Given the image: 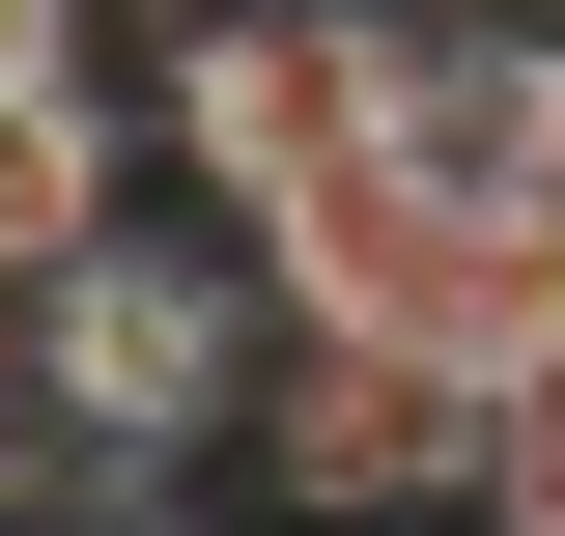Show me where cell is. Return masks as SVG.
<instances>
[{
	"label": "cell",
	"instance_id": "1",
	"mask_svg": "<svg viewBox=\"0 0 565 536\" xmlns=\"http://www.w3.org/2000/svg\"><path fill=\"white\" fill-rule=\"evenodd\" d=\"M255 282L311 339L452 367V396H565V199H424V170H367V199H311Z\"/></svg>",
	"mask_w": 565,
	"mask_h": 536
},
{
	"label": "cell",
	"instance_id": "2",
	"mask_svg": "<svg viewBox=\"0 0 565 536\" xmlns=\"http://www.w3.org/2000/svg\"><path fill=\"white\" fill-rule=\"evenodd\" d=\"M141 85H170V170H199L226 255H282L311 199L396 170V0H255V29H199V57H141Z\"/></svg>",
	"mask_w": 565,
	"mask_h": 536
},
{
	"label": "cell",
	"instance_id": "3",
	"mask_svg": "<svg viewBox=\"0 0 565 536\" xmlns=\"http://www.w3.org/2000/svg\"><path fill=\"white\" fill-rule=\"evenodd\" d=\"M226 480H255L282 536H481L509 480V396H452V367H396V339H255V424H226Z\"/></svg>",
	"mask_w": 565,
	"mask_h": 536
},
{
	"label": "cell",
	"instance_id": "4",
	"mask_svg": "<svg viewBox=\"0 0 565 536\" xmlns=\"http://www.w3.org/2000/svg\"><path fill=\"white\" fill-rule=\"evenodd\" d=\"M255 339H282V282H255V255H199V226H114L85 282H29V396L141 424V452H226V424H255Z\"/></svg>",
	"mask_w": 565,
	"mask_h": 536
},
{
	"label": "cell",
	"instance_id": "5",
	"mask_svg": "<svg viewBox=\"0 0 565 536\" xmlns=\"http://www.w3.org/2000/svg\"><path fill=\"white\" fill-rule=\"evenodd\" d=\"M141 170H170V85H141L114 29H85V57H29V85H0V311H29V282H85V255H114V226H170V199H141Z\"/></svg>",
	"mask_w": 565,
	"mask_h": 536
},
{
	"label": "cell",
	"instance_id": "6",
	"mask_svg": "<svg viewBox=\"0 0 565 536\" xmlns=\"http://www.w3.org/2000/svg\"><path fill=\"white\" fill-rule=\"evenodd\" d=\"M0 536H199V452H141L85 396H0Z\"/></svg>",
	"mask_w": 565,
	"mask_h": 536
},
{
	"label": "cell",
	"instance_id": "7",
	"mask_svg": "<svg viewBox=\"0 0 565 536\" xmlns=\"http://www.w3.org/2000/svg\"><path fill=\"white\" fill-rule=\"evenodd\" d=\"M85 29H114V0H0V85H29V57H85Z\"/></svg>",
	"mask_w": 565,
	"mask_h": 536
},
{
	"label": "cell",
	"instance_id": "8",
	"mask_svg": "<svg viewBox=\"0 0 565 536\" xmlns=\"http://www.w3.org/2000/svg\"><path fill=\"white\" fill-rule=\"evenodd\" d=\"M537 199H565V141H537Z\"/></svg>",
	"mask_w": 565,
	"mask_h": 536
}]
</instances>
